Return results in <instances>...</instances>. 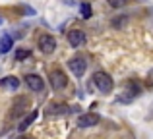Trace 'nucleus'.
<instances>
[{"mask_svg": "<svg viewBox=\"0 0 153 139\" xmlns=\"http://www.w3.org/2000/svg\"><path fill=\"white\" fill-rule=\"evenodd\" d=\"M147 83H149V85H153V68L149 70V74H147Z\"/></svg>", "mask_w": 153, "mask_h": 139, "instance_id": "nucleus-17", "label": "nucleus"}, {"mask_svg": "<svg viewBox=\"0 0 153 139\" xmlns=\"http://www.w3.org/2000/svg\"><path fill=\"white\" fill-rule=\"evenodd\" d=\"M0 87H4V89H10V91H18V89H19V79L16 77V75L2 77V79H0Z\"/></svg>", "mask_w": 153, "mask_h": 139, "instance_id": "nucleus-10", "label": "nucleus"}, {"mask_svg": "<svg viewBox=\"0 0 153 139\" xmlns=\"http://www.w3.org/2000/svg\"><path fill=\"white\" fill-rule=\"evenodd\" d=\"M29 56H31V50H25V49H19L18 52H16V60L18 62L25 60V58H29Z\"/></svg>", "mask_w": 153, "mask_h": 139, "instance_id": "nucleus-15", "label": "nucleus"}, {"mask_svg": "<svg viewBox=\"0 0 153 139\" xmlns=\"http://www.w3.org/2000/svg\"><path fill=\"white\" fill-rule=\"evenodd\" d=\"M93 83L95 87H97L99 91H101L103 95H108L112 91V87H114V81H112V77L107 74V71H95L93 74Z\"/></svg>", "mask_w": 153, "mask_h": 139, "instance_id": "nucleus-1", "label": "nucleus"}, {"mask_svg": "<svg viewBox=\"0 0 153 139\" xmlns=\"http://www.w3.org/2000/svg\"><path fill=\"white\" fill-rule=\"evenodd\" d=\"M49 81H51V87L56 89V91L64 89V87L68 85V77H66V74H64L62 70H52L49 74Z\"/></svg>", "mask_w": 153, "mask_h": 139, "instance_id": "nucleus-4", "label": "nucleus"}, {"mask_svg": "<svg viewBox=\"0 0 153 139\" xmlns=\"http://www.w3.org/2000/svg\"><path fill=\"white\" fill-rule=\"evenodd\" d=\"M107 4L111 8H116V10H118V8H124L128 4V0H107Z\"/></svg>", "mask_w": 153, "mask_h": 139, "instance_id": "nucleus-16", "label": "nucleus"}, {"mask_svg": "<svg viewBox=\"0 0 153 139\" xmlns=\"http://www.w3.org/2000/svg\"><path fill=\"white\" fill-rule=\"evenodd\" d=\"M25 85L29 87L33 93H41V91L45 89V81H43V77H39L37 74H27L25 75Z\"/></svg>", "mask_w": 153, "mask_h": 139, "instance_id": "nucleus-7", "label": "nucleus"}, {"mask_svg": "<svg viewBox=\"0 0 153 139\" xmlns=\"http://www.w3.org/2000/svg\"><path fill=\"white\" fill-rule=\"evenodd\" d=\"M47 116H62V114H68V106L64 102H51L45 108Z\"/></svg>", "mask_w": 153, "mask_h": 139, "instance_id": "nucleus-9", "label": "nucleus"}, {"mask_svg": "<svg viewBox=\"0 0 153 139\" xmlns=\"http://www.w3.org/2000/svg\"><path fill=\"white\" fill-rule=\"evenodd\" d=\"M99 122H101V116L95 114V112L82 114V116L78 118V126H79V128H93V126H97Z\"/></svg>", "mask_w": 153, "mask_h": 139, "instance_id": "nucleus-8", "label": "nucleus"}, {"mask_svg": "<svg viewBox=\"0 0 153 139\" xmlns=\"http://www.w3.org/2000/svg\"><path fill=\"white\" fill-rule=\"evenodd\" d=\"M142 95V85H140L136 79H130V81L124 85V97L120 99V101H132V99H136V97H140Z\"/></svg>", "mask_w": 153, "mask_h": 139, "instance_id": "nucleus-5", "label": "nucleus"}, {"mask_svg": "<svg viewBox=\"0 0 153 139\" xmlns=\"http://www.w3.org/2000/svg\"><path fill=\"white\" fill-rule=\"evenodd\" d=\"M79 14H82L83 19H89L91 15H93V12H91V6H89L87 2H82V4H79Z\"/></svg>", "mask_w": 153, "mask_h": 139, "instance_id": "nucleus-14", "label": "nucleus"}, {"mask_svg": "<svg viewBox=\"0 0 153 139\" xmlns=\"http://www.w3.org/2000/svg\"><path fill=\"white\" fill-rule=\"evenodd\" d=\"M72 2H74V0H66V4H72Z\"/></svg>", "mask_w": 153, "mask_h": 139, "instance_id": "nucleus-18", "label": "nucleus"}, {"mask_svg": "<svg viewBox=\"0 0 153 139\" xmlns=\"http://www.w3.org/2000/svg\"><path fill=\"white\" fill-rule=\"evenodd\" d=\"M25 108H27V99H19V104L16 102L14 104V110H12V116H22L23 112H25Z\"/></svg>", "mask_w": 153, "mask_h": 139, "instance_id": "nucleus-13", "label": "nucleus"}, {"mask_svg": "<svg viewBox=\"0 0 153 139\" xmlns=\"http://www.w3.org/2000/svg\"><path fill=\"white\" fill-rule=\"evenodd\" d=\"M18 139H29V137H18Z\"/></svg>", "mask_w": 153, "mask_h": 139, "instance_id": "nucleus-19", "label": "nucleus"}, {"mask_svg": "<svg viewBox=\"0 0 153 139\" xmlns=\"http://www.w3.org/2000/svg\"><path fill=\"white\" fill-rule=\"evenodd\" d=\"M37 46H39V50H41L43 54H52L56 50V39L52 37V35L45 33V35H41V37L37 39Z\"/></svg>", "mask_w": 153, "mask_h": 139, "instance_id": "nucleus-2", "label": "nucleus"}, {"mask_svg": "<svg viewBox=\"0 0 153 139\" xmlns=\"http://www.w3.org/2000/svg\"><path fill=\"white\" fill-rule=\"evenodd\" d=\"M12 46H14V39L8 33H4L2 37H0V54H8L12 50Z\"/></svg>", "mask_w": 153, "mask_h": 139, "instance_id": "nucleus-11", "label": "nucleus"}, {"mask_svg": "<svg viewBox=\"0 0 153 139\" xmlns=\"http://www.w3.org/2000/svg\"><path fill=\"white\" fill-rule=\"evenodd\" d=\"M35 118H37V110L29 112V114H27V116L23 118L22 122H19V124H18V132H25V129H27V128H29V126L35 122Z\"/></svg>", "mask_w": 153, "mask_h": 139, "instance_id": "nucleus-12", "label": "nucleus"}, {"mask_svg": "<svg viewBox=\"0 0 153 139\" xmlns=\"http://www.w3.org/2000/svg\"><path fill=\"white\" fill-rule=\"evenodd\" d=\"M68 68H70V71L76 75V77H82L83 74H85L87 70V60L83 56H74L68 60Z\"/></svg>", "mask_w": 153, "mask_h": 139, "instance_id": "nucleus-3", "label": "nucleus"}, {"mask_svg": "<svg viewBox=\"0 0 153 139\" xmlns=\"http://www.w3.org/2000/svg\"><path fill=\"white\" fill-rule=\"evenodd\" d=\"M85 41H87L85 31H82V29H70V31H68V43H70L72 49H79V46H83Z\"/></svg>", "mask_w": 153, "mask_h": 139, "instance_id": "nucleus-6", "label": "nucleus"}]
</instances>
